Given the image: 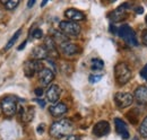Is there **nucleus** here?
<instances>
[{
	"instance_id": "nucleus-1",
	"label": "nucleus",
	"mask_w": 147,
	"mask_h": 140,
	"mask_svg": "<svg viewBox=\"0 0 147 140\" xmlns=\"http://www.w3.org/2000/svg\"><path fill=\"white\" fill-rule=\"evenodd\" d=\"M74 130V124L69 119H61L51 124L50 136L55 139H61L71 135Z\"/></svg>"
},
{
	"instance_id": "nucleus-2",
	"label": "nucleus",
	"mask_w": 147,
	"mask_h": 140,
	"mask_svg": "<svg viewBox=\"0 0 147 140\" xmlns=\"http://www.w3.org/2000/svg\"><path fill=\"white\" fill-rule=\"evenodd\" d=\"M131 70L125 62H118L114 67V77L119 85H126L131 79Z\"/></svg>"
},
{
	"instance_id": "nucleus-3",
	"label": "nucleus",
	"mask_w": 147,
	"mask_h": 140,
	"mask_svg": "<svg viewBox=\"0 0 147 140\" xmlns=\"http://www.w3.org/2000/svg\"><path fill=\"white\" fill-rule=\"evenodd\" d=\"M118 35L121 38H123V41L129 45H131V46H137L138 45V40H137L136 33L129 25H122L118 30Z\"/></svg>"
},
{
	"instance_id": "nucleus-4",
	"label": "nucleus",
	"mask_w": 147,
	"mask_h": 140,
	"mask_svg": "<svg viewBox=\"0 0 147 140\" xmlns=\"http://www.w3.org/2000/svg\"><path fill=\"white\" fill-rule=\"evenodd\" d=\"M17 98L14 96H7L1 100V111L6 116H13L17 112Z\"/></svg>"
},
{
	"instance_id": "nucleus-5",
	"label": "nucleus",
	"mask_w": 147,
	"mask_h": 140,
	"mask_svg": "<svg viewBox=\"0 0 147 140\" xmlns=\"http://www.w3.org/2000/svg\"><path fill=\"white\" fill-rule=\"evenodd\" d=\"M59 27L66 36H78L80 33V26L75 22L62 20V22H60Z\"/></svg>"
},
{
	"instance_id": "nucleus-6",
	"label": "nucleus",
	"mask_w": 147,
	"mask_h": 140,
	"mask_svg": "<svg viewBox=\"0 0 147 140\" xmlns=\"http://www.w3.org/2000/svg\"><path fill=\"white\" fill-rule=\"evenodd\" d=\"M134 101V96L129 93H117L114 95V103L119 108H123V107H128L132 104Z\"/></svg>"
},
{
	"instance_id": "nucleus-7",
	"label": "nucleus",
	"mask_w": 147,
	"mask_h": 140,
	"mask_svg": "<svg viewBox=\"0 0 147 140\" xmlns=\"http://www.w3.org/2000/svg\"><path fill=\"white\" fill-rule=\"evenodd\" d=\"M43 68H44L43 63L41 61H37V60L26 61L24 63V72L26 75V77H28V78L33 77L36 72H40Z\"/></svg>"
},
{
	"instance_id": "nucleus-8",
	"label": "nucleus",
	"mask_w": 147,
	"mask_h": 140,
	"mask_svg": "<svg viewBox=\"0 0 147 140\" xmlns=\"http://www.w3.org/2000/svg\"><path fill=\"white\" fill-rule=\"evenodd\" d=\"M129 5L128 3H123V5H121L120 7H118L117 9H114L112 13H111L110 15H109V17H110L111 20H113V22H121L122 19H125V18H127L129 14Z\"/></svg>"
},
{
	"instance_id": "nucleus-9",
	"label": "nucleus",
	"mask_w": 147,
	"mask_h": 140,
	"mask_svg": "<svg viewBox=\"0 0 147 140\" xmlns=\"http://www.w3.org/2000/svg\"><path fill=\"white\" fill-rule=\"evenodd\" d=\"M55 79V71L50 68H43L38 72V80L42 86H48Z\"/></svg>"
},
{
	"instance_id": "nucleus-10",
	"label": "nucleus",
	"mask_w": 147,
	"mask_h": 140,
	"mask_svg": "<svg viewBox=\"0 0 147 140\" xmlns=\"http://www.w3.org/2000/svg\"><path fill=\"white\" fill-rule=\"evenodd\" d=\"M111 128L108 121H100L93 128V135L96 137H104L110 132Z\"/></svg>"
},
{
	"instance_id": "nucleus-11",
	"label": "nucleus",
	"mask_w": 147,
	"mask_h": 140,
	"mask_svg": "<svg viewBox=\"0 0 147 140\" xmlns=\"http://www.w3.org/2000/svg\"><path fill=\"white\" fill-rule=\"evenodd\" d=\"M59 49L66 55H74V54H77L79 52V48L69 41H66V42L59 44Z\"/></svg>"
},
{
	"instance_id": "nucleus-12",
	"label": "nucleus",
	"mask_w": 147,
	"mask_h": 140,
	"mask_svg": "<svg viewBox=\"0 0 147 140\" xmlns=\"http://www.w3.org/2000/svg\"><path fill=\"white\" fill-rule=\"evenodd\" d=\"M114 125H115V130H117V133L122 138V139H129V131L128 128L126 125V123L123 122L121 119H114Z\"/></svg>"
},
{
	"instance_id": "nucleus-13",
	"label": "nucleus",
	"mask_w": 147,
	"mask_h": 140,
	"mask_svg": "<svg viewBox=\"0 0 147 140\" xmlns=\"http://www.w3.org/2000/svg\"><path fill=\"white\" fill-rule=\"evenodd\" d=\"M34 114H35V110L33 106H27V107H20L19 110V115H20V119L22 121L25 123L31 122L34 118Z\"/></svg>"
},
{
	"instance_id": "nucleus-14",
	"label": "nucleus",
	"mask_w": 147,
	"mask_h": 140,
	"mask_svg": "<svg viewBox=\"0 0 147 140\" xmlns=\"http://www.w3.org/2000/svg\"><path fill=\"white\" fill-rule=\"evenodd\" d=\"M65 16L68 18L70 22H80V20H84L85 19V14L82 13L80 10H77L75 8H69L65 11Z\"/></svg>"
},
{
	"instance_id": "nucleus-15",
	"label": "nucleus",
	"mask_w": 147,
	"mask_h": 140,
	"mask_svg": "<svg viewBox=\"0 0 147 140\" xmlns=\"http://www.w3.org/2000/svg\"><path fill=\"white\" fill-rule=\"evenodd\" d=\"M60 87L58 85H51L47 90V98L50 103H57L60 97Z\"/></svg>"
},
{
	"instance_id": "nucleus-16",
	"label": "nucleus",
	"mask_w": 147,
	"mask_h": 140,
	"mask_svg": "<svg viewBox=\"0 0 147 140\" xmlns=\"http://www.w3.org/2000/svg\"><path fill=\"white\" fill-rule=\"evenodd\" d=\"M134 98L139 103V104L147 105V87L146 86H139L135 90Z\"/></svg>"
},
{
	"instance_id": "nucleus-17",
	"label": "nucleus",
	"mask_w": 147,
	"mask_h": 140,
	"mask_svg": "<svg viewBox=\"0 0 147 140\" xmlns=\"http://www.w3.org/2000/svg\"><path fill=\"white\" fill-rule=\"evenodd\" d=\"M50 113H51V115L52 116H55V118H58V116H61V115H63L67 111H68V107H67V105L63 104V103H61V102H59V103H55L53 104L51 107H50Z\"/></svg>"
},
{
	"instance_id": "nucleus-18",
	"label": "nucleus",
	"mask_w": 147,
	"mask_h": 140,
	"mask_svg": "<svg viewBox=\"0 0 147 140\" xmlns=\"http://www.w3.org/2000/svg\"><path fill=\"white\" fill-rule=\"evenodd\" d=\"M48 55H49V53H48V50L45 49L44 45H37V46H35L33 49V51H32V58L37 60V61H41L43 59H47Z\"/></svg>"
},
{
	"instance_id": "nucleus-19",
	"label": "nucleus",
	"mask_w": 147,
	"mask_h": 140,
	"mask_svg": "<svg viewBox=\"0 0 147 140\" xmlns=\"http://www.w3.org/2000/svg\"><path fill=\"white\" fill-rule=\"evenodd\" d=\"M44 46L48 50V53L52 57H58V50H57V44H55V40L51 36L45 37L44 41Z\"/></svg>"
},
{
	"instance_id": "nucleus-20",
	"label": "nucleus",
	"mask_w": 147,
	"mask_h": 140,
	"mask_svg": "<svg viewBox=\"0 0 147 140\" xmlns=\"http://www.w3.org/2000/svg\"><path fill=\"white\" fill-rule=\"evenodd\" d=\"M1 3L5 6L6 9H8V10H14V9L19 5V1L18 0H3V1H1Z\"/></svg>"
},
{
	"instance_id": "nucleus-21",
	"label": "nucleus",
	"mask_w": 147,
	"mask_h": 140,
	"mask_svg": "<svg viewBox=\"0 0 147 140\" xmlns=\"http://www.w3.org/2000/svg\"><path fill=\"white\" fill-rule=\"evenodd\" d=\"M104 67V62L101 60V59H93L92 60V65H91V68L93 71H98V70H102Z\"/></svg>"
},
{
	"instance_id": "nucleus-22",
	"label": "nucleus",
	"mask_w": 147,
	"mask_h": 140,
	"mask_svg": "<svg viewBox=\"0 0 147 140\" xmlns=\"http://www.w3.org/2000/svg\"><path fill=\"white\" fill-rule=\"evenodd\" d=\"M20 34H22V30H18V31H17L15 34L13 35V37H11V38L8 41L7 45L5 46V50H9V49H10V48H11V46H13V45L16 43V41L18 40V37H19V35H20Z\"/></svg>"
},
{
	"instance_id": "nucleus-23",
	"label": "nucleus",
	"mask_w": 147,
	"mask_h": 140,
	"mask_svg": "<svg viewBox=\"0 0 147 140\" xmlns=\"http://www.w3.org/2000/svg\"><path fill=\"white\" fill-rule=\"evenodd\" d=\"M139 133L142 135V137L147 138V116H145L142 124L139 125Z\"/></svg>"
},
{
	"instance_id": "nucleus-24",
	"label": "nucleus",
	"mask_w": 147,
	"mask_h": 140,
	"mask_svg": "<svg viewBox=\"0 0 147 140\" xmlns=\"http://www.w3.org/2000/svg\"><path fill=\"white\" fill-rule=\"evenodd\" d=\"M32 37L33 38H42L43 37V32H42V30H40V28H35L33 32H32Z\"/></svg>"
},
{
	"instance_id": "nucleus-25",
	"label": "nucleus",
	"mask_w": 147,
	"mask_h": 140,
	"mask_svg": "<svg viewBox=\"0 0 147 140\" xmlns=\"http://www.w3.org/2000/svg\"><path fill=\"white\" fill-rule=\"evenodd\" d=\"M101 78H102V75H91V76L88 77L90 83H92V84L100 81V80H101Z\"/></svg>"
},
{
	"instance_id": "nucleus-26",
	"label": "nucleus",
	"mask_w": 147,
	"mask_h": 140,
	"mask_svg": "<svg viewBox=\"0 0 147 140\" xmlns=\"http://www.w3.org/2000/svg\"><path fill=\"white\" fill-rule=\"evenodd\" d=\"M140 76H142V78L147 80V63L143 67V69L140 70Z\"/></svg>"
},
{
	"instance_id": "nucleus-27",
	"label": "nucleus",
	"mask_w": 147,
	"mask_h": 140,
	"mask_svg": "<svg viewBox=\"0 0 147 140\" xmlns=\"http://www.w3.org/2000/svg\"><path fill=\"white\" fill-rule=\"evenodd\" d=\"M34 93H35V95H36L37 97H40V96L43 95V89H42V88H36Z\"/></svg>"
},
{
	"instance_id": "nucleus-28",
	"label": "nucleus",
	"mask_w": 147,
	"mask_h": 140,
	"mask_svg": "<svg viewBox=\"0 0 147 140\" xmlns=\"http://www.w3.org/2000/svg\"><path fill=\"white\" fill-rule=\"evenodd\" d=\"M44 125H45V124L42 123V124H40V125L37 127L36 131L38 132V133H43V131H44Z\"/></svg>"
},
{
	"instance_id": "nucleus-29",
	"label": "nucleus",
	"mask_w": 147,
	"mask_h": 140,
	"mask_svg": "<svg viewBox=\"0 0 147 140\" xmlns=\"http://www.w3.org/2000/svg\"><path fill=\"white\" fill-rule=\"evenodd\" d=\"M65 140H80V138L78 137V136H74V135H70V136H68L67 138Z\"/></svg>"
},
{
	"instance_id": "nucleus-30",
	"label": "nucleus",
	"mask_w": 147,
	"mask_h": 140,
	"mask_svg": "<svg viewBox=\"0 0 147 140\" xmlns=\"http://www.w3.org/2000/svg\"><path fill=\"white\" fill-rule=\"evenodd\" d=\"M135 10H136V13H137V14H143V13H144L143 7H136V8H135Z\"/></svg>"
},
{
	"instance_id": "nucleus-31",
	"label": "nucleus",
	"mask_w": 147,
	"mask_h": 140,
	"mask_svg": "<svg viewBox=\"0 0 147 140\" xmlns=\"http://www.w3.org/2000/svg\"><path fill=\"white\" fill-rule=\"evenodd\" d=\"M36 102L41 105V107H44V106H45V102H44L43 100H41V98H36Z\"/></svg>"
},
{
	"instance_id": "nucleus-32",
	"label": "nucleus",
	"mask_w": 147,
	"mask_h": 140,
	"mask_svg": "<svg viewBox=\"0 0 147 140\" xmlns=\"http://www.w3.org/2000/svg\"><path fill=\"white\" fill-rule=\"evenodd\" d=\"M143 43L147 46V31L144 33V35H143Z\"/></svg>"
},
{
	"instance_id": "nucleus-33",
	"label": "nucleus",
	"mask_w": 147,
	"mask_h": 140,
	"mask_svg": "<svg viewBox=\"0 0 147 140\" xmlns=\"http://www.w3.org/2000/svg\"><path fill=\"white\" fill-rule=\"evenodd\" d=\"M34 3H35V1H28V2H27V7L31 8L32 6H34Z\"/></svg>"
},
{
	"instance_id": "nucleus-34",
	"label": "nucleus",
	"mask_w": 147,
	"mask_h": 140,
	"mask_svg": "<svg viewBox=\"0 0 147 140\" xmlns=\"http://www.w3.org/2000/svg\"><path fill=\"white\" fill-rule=\"evenodd\" d=\"M25 45H26V41H25V42H24V43H23L20 46H18V50H23V49L25 48Z\"/></svg>"
},
{
	"instance_id": "nucleus-35",
	"label": "nucleus",
	"mask_w": 147,
	"mask_h": 140,
	"mask_svg": "<svg viewBox=\"0 0 147 140\" xmlns=\"http://www.w3.org/2000/svg\"><path fill=\"white\" fill-rule=\"evenodd\" d=\"M47 3H48V1H43V2L41 3V6H42V7H44V6L47 5Z\"/></svg>"
},
{
	"instance_id": "nucleus-36",
	"label": "nucleus",
	"mask_w": 147,
	"mask_h": 140,
	"mask_svg": "<svg viewBox=\"0 0 147 140\" xmlns=\"http://www.w3.org/2000/svg\"><path fill=\"white\" fill-rule=\"evenodd\" d=\"M132 140H139V139H138L137 137H134V138H132Z\"/></svg>"
},
{
	"instance_id": "nucleus-37",
	"label": "nucleus",
	"mask_w": 147,
	"mask_h": 140,
	"mask_svg": "<svg viewBox=\"0 0 147 140\" xmlns=\"http://www.w3.org/2000/svg\"><path fill=\"white\" fill-rule=\"evenodd\" d=\"M145 22H146V25H147V16H146V18H145Z\"/></svg>"
},
{
	"instance_id": "nucleus-38",
	"label": "nucleus",
	"mask_w": 147,
	"mask_h": 140,
	"mask_svg": "<svg viewBox=\"0 0 147 140\" xmlns=\"http://www.w3.org/2000/svg\"><path fill=\"white\" fill-rule=\"evenodd\" d=\"M0 113H1V111H0Z\"/></svg>"
}]
</instances>
